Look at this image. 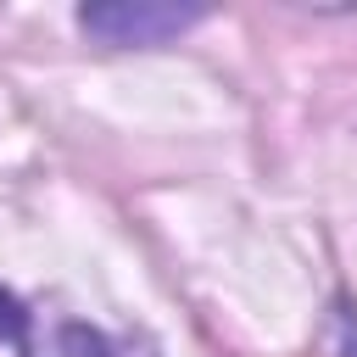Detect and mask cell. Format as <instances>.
Here are the masks:
<instances>
[{"label": "cell", "mask_w": 357, "mask_h": 357, "mask_svg": "<svg viewBox=\"0 0 357 357\" xmlns=\"http://www.w3.org/2000/svg\"><path fill=\"white\" fill-rule=\"evenodd\" d=\"M201 22V6H167V0H112V6H84L78 28L95 33L100 45H162Z\"/></svg>", "instance_id": "6da1fadb"}, {"label": "cell", "mask_w": 357, "mask_h": 357, "mask_svg": "<svg viewBox=\"0 0 357 357\" xmlns=\"http://www.w3.org/2000/svg\"><path fill=\"white\" fill-rule=\"evenodd\" d=\"M28 357H162V351L139 329H95L78 318H50L45 329H33Z\"/></svg>", "instance_id": "7a4b0ae2"}, {"label": "cell", "mask_w": 357, "mask_h": 357, "mask_svg": "<svg viewBox=\"0 0 357 357\" xmlns=\"http://www.w3.org/2000/svg\"><path fill=\"white\" fill-rule=\"evenodd\" d=\"M0 340H28V307L11 290H0Z\"/></svg>", "instance_id": "3957f363"}, {"label": "cell", "mask_w": 357, "mask_h": 357, "mask_svg": "<svg viewBox=\"0 0 357 357\" xmlns=\"http://www.w3.org/2000/svg\"><path fill=\"white\" fill-rule=\"evenodd\" d=\"M340 351H346V357H357V312H346V318H340Z\"/></svg>", "instance_id": "277c9868"}]
</instances>
